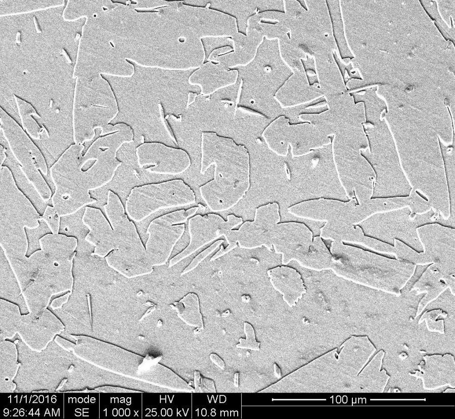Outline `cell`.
I'll return each instance as SVG.
<instances>
[{"label": "cell", "instance_id": "cell-1", "mask_svg": "<svg viewBox=\"0 0 455 419\" xmlns=\"http://www.w3.org/2000/svg\"><path fill=\"white\" fill-rule=\"evenodd\" d=\"M114 9V38L109 44L114 49L119 76L133 72L126 60L144 66L186 69L192 54V41L186 27L165 6L138 9L117 3Z\"/></svg>", "mask_w": 455, "mask_h": 419}, {"label": "cell", "instance_id": "cell-2", "mask_svg": "<svg viewBox=\"0 0 455 419\" xmlns=\"http://www.w3.org/2000/svg\"><path fill=\"white\" fill-rule=\"evenodd\" d=\"M400 115L396 117L388 111L380 120L391 134L406 180L431 208L438 199L449 206L445 162L437 132L420 111Z\"/></svg>", "mask_w": 455, "mask_h": 419}, {"label": "cell", "instance_id": "cell-3", "mask_svg": "<svg viewBox=\"0 0 455 419\" xmlns=\"http://www.w3.org/2000/svg\"><path fill=\"white\" fill-rule=\"evenodd\" d=\"M200 173L214 166L213 179L201 186V196L213 212L228 210L236 205L248 191L249 154L246 147L233 139L213 132L201 134Z\"/></svg>", "mask_w": 455, "mask_h": 419}, {"label": "cell", "instance_id": "cell-4", "mask_svg": "<svg viewBox=\"0 0 455 419\" xmlns=\"http://www.w3.org/2000/svg\"><path fill=\"white\" fill-rule=\"evenodd\" d=\"M101 136L89 146L83 156L82 148H72L67 153L77 172L64 169V172L78 173L66 178L65 185L78 177L69 190L73 196L81 199H89V191L99 189L110 183L122 162L116 158L117 152L124 143L133 141V132L130 126L124 122L108 124L103 129Z\"/></svg>", "mask_w": 455, "mask_h": 419}, {"label": "cell", "instance_id": "cell-5", "mask_svg": "<svg viewBox=\"0 0 455 419\" xmlns=\"http://www.w3.org/2000/svg\"><path fill=\"white\" fill-rule=\"evenodd\" d=\"M38 243L40 249L33 252L36 274L21 294L28 304L47 308L54 296L73 292L72 270L77 252L52 233L40 237Z\"/></svg>", "mask_w": 455, "mask_h": 419}, {"label": "cell", "instance_id": "cell-6", "mask_svg": "<svg viewBox=\"0 0 455 419\" xmlns=\"http://www.w3.org/2000/svg\"><path fill=\"white\" fill-rule=\"evenodd\" d=\"M115 233V249L106 257L108 266L127 278L151 274L154 270L145 247L118 195L111 190L103 205Z\"/></svg>", "mask_w": 455, "mask_h": 419}, {"label": "cell", "instance_id": "cell-7", "mask_svg": "<svg viewBox=\"0 0 455 419\" xmlns=\"http://www.w3.org/2000/svg\"><path fill=\"white\" fill-rule=\"evenodd\" d=\"M15 185L13 191L11 187V191L7 192L1 184L0 247L11 269L27 260L25 229L38 228L41 218L31 201Z\"/></svg>", "mask_w": 455, "mask_h": 419}, {"label": "cell", "instance_id": "cell-8", "mask_svg": "<svg viewBox=\"0 0 455 419\" xmlns=\"http://www.w3.org/2000/svg\"><path fill=\"white\" fill-rule=\"evenodd\" d=\"M195 202L192 189L182 179H176L132 188L126 198L125 209L130 219L140 222L161 210Z\"/></svg>", "mask_w": 455, "mask_h": 419}, {"label": "cell", "instance_id": "cell-9", "mask_svg": "<svg viewBox=\"0 0 455 419\" xmlns=\"http://www.w3.org/2000/svg\"><path fill=\"white\" fill-rule=\"evenodd\" d=\"M333 160L341 185L358 204L372 198L377 175L362 151L337 136L331 141Z\"/></svg>", "mask_w": 455, "mask_h": 419}, {"label": "cell", "instance_id": "cell-10", "mask_svg": "<svg viewBox=\"0 0 455 419\" xmlns=\"http://www.w3.org/2000/svg\"><path fill=\"white\" fill-rule=\"evenodd\" d=\"M261 135L268 148L283 157L288 155L289 147L292 157H298L323 148L332 141L314 125L307 122L291 124L284 115L271 122Z\"/></svg>", "mask_w": 455, "mask_h": 419}, {"label": "cell", "instance_id": "cell-11", "mask_svg": "<svg viewBox=\"0 0 455 419\" xmlns=\"http://www.w3.org/2000/svg\"><path fill=\"white\" fill-rule=\"evenodd\" d=\"M288 212L302 219L356 225L373 214L374 205L371 199L358 204L355 197L347 202L320 198L295 204Z\"/></svg>", "mask_w": 455, "mask_h": 419}, {"label": "cell", "instance_id": "cell-12", "mask_svg": "<svg viewBox=\"0 0 455 419\" xmlns=\"http://www.w3.org/2000/svg\"><path fill=\"white\" fill-rule=\"evenodd\" d=\"M199 210L195 206L177 210L160 216L149 224L146 233L148 238L145 248L149 259L154 266L163 265L169 258L176 243L183 235L187 220Z\"/></svg>", "mask_w": 455, "mask_h": 419}, {"label": "cell", "instance_id": "cell-13", "mask_svg": "<svg viewBox=\"0 0 455 419\" xmlns=\"http://www.w3.org/2000/svg\"><path fill=\"white\" fill-rule=\"evenodd\" d=\"M1 129L23 171L33 184L42 199L45 202H49L52 194L42 176L47 175V173L41 167V166L47 169L48 167L41 151L15 121L11 124L1 121Z\"/></svg>", "mask_w": 455, "mask_h": 419}, {"label": "cell", "instance_id": "cell-14", "mask_svg": "<svg viewBox=\"0 0 455 419\" xmlns=\"http://www.w3.org/2000/svg\"><path fill=\"white\" fill-rule=\"evenodd\" d=\"M328 109L318 114L303 113L298 116L330 137L335 134L354 136L365 131L366 117L362 104L343 105L328 102Z\"/></svg>", "mask_w": 455, "mask_h": 419}, {"label": "cell", "instance_id": "cell-15", "mask_svg": "<svg viewBox=\"0 0 455 419\" xmlns=\"http://www.w3.org/2000/svg\"><path fill=\"white\" fill-rule=\"evenodd\" d=\"M242 223V218L233 214L229 215L226 221L219 215L212 213L203 216L197 215L190 218L188 222L189 244L170 260L169 268L213 240L222 236H226L231 230Z\"/></svg>", "mask_w": 455, "mask_h": 419}, {"label": "cell", "instance_id": "cell-16", "mask_svg": "<svg viewBox=\"0 0 455 419\" xmlns=\"http://www.w3.org/2000/svg\"><path fill=\"white\" fill-rule=\"evenodd\" d=\"M140 167L149 173L177 175L191 165L189 154L182 149L169 147L159 142H146L135 151Z\"/></svg>", "mask_w": 455, "mask_h": 419}, {"label": "cell", "instance_id": "cell-17", "mask_svg": "<svg viewBox=\"0 0 455 419\" xmlns=\"http://www.w3.org/2000/svg\"><path fill=\"white\" fill-rule=\"evenodd\" d=\"M280 220L279 205L277 202H270L257 207L253 221H246L238 230H234L237 244L242 248L253 249L264 246L271 251L273 248L271 232Z\"/></svg>", "mask_w": 455, "mask_h": 419}, {"label": "cell", "instance_id": "cell-18", "mask_svg": "<svg viewBox=\"0 0 455 419\" xmlns=\"http://www.w3.org/2000/svg\"><path fill=\"white\" fill-rule=\"evenodd\" d=\"M312 241V232L301 223H278L271 232L272 247L276 253L282 255L284 265L294 260L299 263L309 250Z\"/></svg>", "mask_w": 455, "mask_h": 419}, {"label": "cell", "instance_id": "cell-19", "mask_svg": "<svg viewBox=\"0 0 455 419\" xmlns=\"http://www.w3.org/2000/svg\"><path fill=\"white\" fill-rule=\"evenodd\" d=\"M246 34L238 32L227 39L232 43V51L212 58L209 61L218 63L229 69L246 66L255 58L264 36L257 30L246 27Z\"/></svg>", "mask_w": 455, "mask_h": 419}, {"label": "cell", "instance_id": "cell-20", "mask_svg": "<svg viewBox=\"0 0 455 419\" xmlns=\"http://www.w3.org/2000/svg\"><path fill=\"white\" fill-rule=\"evenodd\" d=\"M81 221L89 230L85 240L95 248L92 256L105 258L115 249V233L109 221L99 208L86 206Z\"/></svg>", "mask_w": 455, "mask_h": 419}, {"label": "cell", "instance_id": "cell-21", "mask_svg": "<svg viewBox=\"0 0 455 419\" xmlns=\"http://www.w3.org/2000/svg\"><path fill=\"white\" fill-rule=\"evenodd\" d=\"M239 77L237 69H229L218 63L204 62L189 76V83L198 87L200 94L210 97L219 90L235 85Z\"/></svg>", "mask_w": 455, "mask_h": 419}, {"label": "cell", "instance_id": "cell-22", "mask_svg": "<svg viewBox=\"0 0 455 419\" xmlns=\"http://www.w3.org/2000/svg\"><path fill=\"white\" fill-rule=\"evenodd\" d=\"M267 273L274 289L290 307L295 306L306 293L301 276L296 270L282 266L269 269Z\"/></svg>", "mask_w": 455, "mask_h": 419}, {"label": "cell", "instance_id": "cell-23", "mask_svg": "<svg viewBox=\"0 0 455 419\" xmlns=\"http://www.w3.org/2000/svg\"><path fill=\"white\" fill-rule=\"evenodd\" d=\"M1 145L5 149L6 158L1 166L7 167L11 172L18 188L34 204L38 203L44 206L49 205L45 202L33 184L28 179L22 169L19 162L13 154L8 142L1 129Z\"/></svg>", "mask_w": 455, "mask_h": 419}, {"label": "cell", "instance_id": "cell-24", "mask_svg": "<svg viewBox=\"0 0 455 419\" xmlns=\"http://www.w3.org/2000/svg\"><path fill=\"white\" fill-rule=\"evenodd\" d=\"M333 258L320 236L313 238L310 249L298 263L310 270L321 271L331 269Z\"/></svg>", "mask_w": 455, "mask_h": 419}, {"label": "cell", "instance_id": "cell-25", "mask_svg": "<svg viewBox=\"0 0 455 419\" xmlns=\"http://www.w3.org/2000/svg\"><path fill=\"white\" fill-rule=\"evenodd\" d=\"M1 305V341L12 339L18 332L21 316L19 306L3 298Z\"/></svg>", "mask_w": 455, "mask_h": 419}, {"label": "cell", "instance_id": "cell-26", "mask_svg": "<svg viewBox=\"0 0 455 419\" xmlns=\"http://www.w3.org/2000/svg\"><path fill=\"white\" fill-rule=\"evenodd\" d=\"M178 316L188 323L203 329L202 315L200 312L199 301L197 295L190 292L179 302L173 303Z\"/></svg>", "mask_w": 455, "mask_h": 419}, {"label": "cell", "instance_id": "cell-27", "mask_svg": "<svg viewBox=\"0 0 455 419\" xmlns=\"http://www.w3.org/2000/svg\"><path fill=\"white\" fill-rule=\"evenodd\" d=\"M61 218L53 206L47 205L41 216L40 221L47 225L52 233L56 234L59 233Z\"/></svg>", "mask_w": 455, "mask_h": 419}, {"label": "cell", "instance_id": "cell-28", "mask_svg": "<svg viewBox=\"0 0 455 419\" xmlns=\"http://www.w3.org/2000/svg\"><path fill=\"white\" fill-rule=\"evenodd\" d=\"M244 331L246 339L240 338L239 340V343L236 345V347L255 351L259 350L260 343L256 340L254 330L252 325L248 322H244Z\"/></svg>", "mask_w": 455, "mask_h": 419}, {"label": "cell", "instance_id": "cell-29", "mask_svg": "<svg viewBox=\"0 0 455 419\" xmlns=\"http://www.w3.org/2000/svg\"><path fill=\"white\" fill-rule=\"evenodd\" d=\"M224 242L223 239H219L214 242L208 248L199 254L182 271L180 276L185 275L196 268L198 265L204 260L207 256L213 252L222 243Z\"/></svg>", "mask_w": 455, "mask_h": 419}, {"label": "cell", "instance_id": "cell-30", "mask_svg": "<svg viewBox=\"0 0 455 419\" xmlns=\"http://www.w3.org/2000/svg\"><path fill=\"white\" fill-rule=\"evenodd\" d=\"M72 294V292L69 291L63 296L55 298L52 301L50 307L53 310L61 309L68 302Z\"/></svg>", "mask_w": 455, "mask_h": 419}, {"label": "cell", "instance_id": "cell-31", "mask_svg": "<svg viewBox=\"0 0 455 419\" xmlns=\"http://www.w3.org/2000/svg\"><path fill=\"white\" fill-rule=\"evenodd\" d=\"M201 384L202 385L204 386L203 391H207V392H216V389L213 381L208 379L202 378L201 379Z\"/></svg>", "mask_w": 455, "mask_h": 419}, {"label": "cell", "instance_id": "cell-32", "mask_svg": "<svg viewBox=\"0 0 455 419\" xmlns=\"http://www.w3.org/2000/svg\"><path fill=\"white\" fill-rule=\"evenodd\" d=\"M209 358L211 361L217 365L218 367H219L221 369H224L225 368V363L223 360L219 357L217 354L215 353H212L210 355Z\"/></svg>", "mask_w": 455, "mask_h": 419}, {"label": "cell", "instance_id": "cell-33", "mask_svg": "<svg viewBox=\"0 0 455 419\" xmlns=\"http://www.w3.org/2000/svg\"><path fill=\"white\" fill-rule=\"evenodd\" d=\"M200 378V373L198 371H195V385L196 386V388H197V387L199 385Z\"/></svg>", "mask_w": 455, "mask_h": 419}, {"label": "cell", "instance_id": "cell-34", "mask_svg": "<svg viewBox=\"0 0 455 419\" xmlns=\"http://www.w3.org/2000/svg\"><path fill=\"white\" fill-rule=\"evenodd\" d=\"M239 373L236 372L234 375V383L236 387H239Z\"/></svg>", "mask_w": 455, "mask_h": 419}, {"label": "cell", "instance_id": "cell-35", "mask_svg": "<svg viewBox=\"0 0 455 419\" xmlns=\"http://www.w3.org/2000/svg\"><path fill=\"white\" fill-rule=\"evenodd\" d=\"M274 371L276 376L278 378L281 377V370L276 364H274Z\"/></svg>", "mask_w": 455, "mask_h": 419}, {"label": "cell", "instance_id": "cell-36", "mask_svg": "<svg viewBox=\"0 0 455 419\" xmlns=\"http://www.w3.org/2000/svg\"><path fill=\"white\" fill-rule=\"evenodd\" d=\"M33 21H34V24L35 26V28H36L37 32H41V29H40V28L39 27V24L37 21V19H36L35 16L33 17Z\"/></svg>", "mask_w": 455, "mask_h": 419}, {"label": "cell", "instance_id": "cell-37", "mask_svg": "<svg viewBox=\"0 0 455 419\" xmlns=\"http://www.w3.org/2000/svg\"><path fill=\"white\" fill-rule=\"evenodd\" d=\"M62 54L64 55L66 57V59H67V60L69 61V62H70V63H72V60H71V59L70 56H69V55H68V53H67V52L64 50V48H62Z\"/></svg>", "mask_w": 455, "mask_h": 419}, {"label": "cell", "instance_id": "cell-38", "mask_svg": "<svg viewBox=\"0 0 455 419\" xmlns=\"http://www.w3.org/2000/svg\"><path fill=\"white\" fill-rule=\"evenodd\" d=\"M21 33L20 31H18L17 33L16 43L18 44H20L21 43Z\"/></svg>", "mask_w": 455, "mask_h": 419}]
</instances>
